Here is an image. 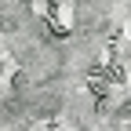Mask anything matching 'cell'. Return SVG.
I'll return each mask as SVG.
<instances>
[{"label":"cell","instance_id":"1","mask_svg":"<svg viewBox=\"0 0 131 131\" xmlns=\"http://www.w3.org/2000/svg\"><path fill=\"white\" fill-rule=\"evenodd\" d=\"M44 18H47V26H51V33L55 37H69V29H73V18H69V4H62V7H47L44 4Z\"/></svg>","mask_w":131,"mask_h":131}]
</instances>
